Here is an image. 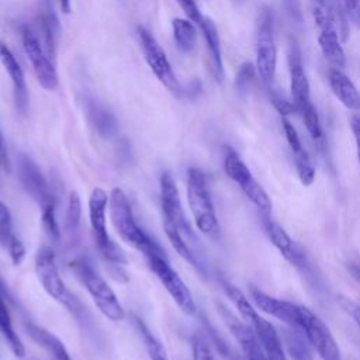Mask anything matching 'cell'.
Returning <instances> with one entry per match:
<instances>
[{
	"label": "cell",
	"mask_w": 360,
	"mask_h": 360,
	"mask_svg": "<svg viewBox=\"0 0 360 360\" xmlns=\"http://www.w3.org/2000/svg\"><path fill=\"white\" fill-rule=\"evenodd\" d=\"M108 208H110V218L111 222L120 235V238L139 250L141 253L145 255V257L153 256V255H160L166 256L165 250L149 236L146 235L142 228L138 225L129 200L127 194L115 187L110 193V200H108Z\"/></svg>",
	"instance_id": "1"
},
{
	"label": "cell",
	"mask_w": 360,
	"mask_h": 360,
	"mask_svg": "<svg viewBox=\"0 0 360 360\" xmlns=\"http://www.w3.org/2000/svg\"><path fill=\"white\" fill-rule=\"evenodd\" d=\"M187 202L198 231L211 239H217L219 236V222L211 191L205 174L197 167L187 170Z\"/></svg>",
	"instance_id": "2"
},
{
	"label": "cell",
	"mask_w": 360,
	"mask_h": 360,
	"mask_svg": "<svg viewBox=\"0 0 360 360\" xmlns=\"http://www.w3.org/2000/svg\"><path fill=\"white\" fill-rule=\"evenodd\" d=\"M69 267L76 278L84 285L86 291L90 294L91 300L104 316L114 322L122 321L125 318V311L120 304L115 292L89 260L77 257L69 263Z\"/></svg>",
	"instance_id": "3"
},
{
	"label": "cell",
	"mask_w": 360,
	"mask_h": 360,
	"mask_svg": "<svg viewBox=\"0 0 360 360\" xmlns=\"http://www.w3.org/2000/svg\"><path fill=\"white\" fill-rule=\"evenodd\" d=\"M222 288H224L225 294L228 295V298L236 307L242 319L256 332L257 338L260 339V342L263 345L267 359L269 360H287L276 328L256 312V309L253 308L250 301L245 297V294L238 287H235L233 284H231L228 281H224Z\"/></svg>",
	"instance_id": "4"
},
{
	"label": "cell",
	"mask_w": 360,
	"mask_h": 360,
	"mask_svg": "<svg viewBox=\"0 0 360 360\" xmlns=\"http://www.w3.org/2000/svg\"><path fill=\"white\" fill-rule=\"evenodd\" d=\"M108 200H110V195L101 187L93 188L89 197V221H90L94 242L100 253L114 264H124L127 262L124 253L112 242V239L107 232L105 214H107Z\"/></svg>",
	"instance_id": "5"
},
{
	"label": "cell",
	"mask_w": 360,
	"mask_h": 360,
	"mask_svg": "<svg viewBox=\"0 0 360 360\" xmlns=\"http://www.w3.org/2000/svg\"><path fill=\"white\" fill-rule=\"evenodd\" d=\"M224 170L226 176L238 184V187L243 191V194L259 208L263 215H269L271 211V200L264 191V188L259 184V181L253 177L249 167L243 163L239 155L226 148L224 156Z\"/></svg>",
	"instance_id": "6"
},
{
	"label": "cell",
	"mask_w": 360,
	"mask_h": 360,
	"mask_svg": "<svg viewBox=\"0 0 360 360\" xmlns=\"http://www.w3.org/2000/svg\"><path fill=\"white\" fill-rule=\"evenodd\" d=\"M277 68V46L274 41L273 18L269 10L260 13L256 34V70L262 82L269 87L273 84Z\"/></svg>",
	"instance_id": "7"
},
{
	"label": "cell",
	"mask_w": 360,
	"mask_h": 360,
	"mask_svg": "<svg viewBox=\"0 0 360 360\" xmlns=\"http://www.w3.org/2000/svg\"><path fill=\"white\" fill-rule=\"evenodd\" d=\"M146 260H148L149 269L162 283V285L169 292V295L174 300L179 308L187 315L195 314L197 308H195L193 294L186 285V283L181 280V277L177 274V271L172 269V266L169 264L167 256L153 255L146 257Z\"/></svg>",
	"instance_id": "8"
},
{
	"label": "cell",
	"mask_w": 360,
	"mask_h": 360,
	"mask_svg": "<svg viewBox=\"0 0 360 360\" xmlns=\"http://www.w3.org/2000/svg\"><path fill=\"white\" fill-rule=\"evenodd\" d=\"M307 340L322 360H342L340 349L325 322L309 308L300 305V325Z\"/></svg>",
	"instance_id": "9"
},
{
	"label": "cell",
	"mask_w": 360,
	"mask_h": 360,
	"mask_svg": "<svg viewBox=\"0 0 360 360\" xmlns=\"http://www.w3.org/2000/svg\"><path fill=\"white\" fill-rule=\"evenodd\" d=\"M35 271L42 288L46 291L49 297L62 302L68 308L76 300L66 288L59 269L55 260V253L51 248L42 246L35 255Z\"/></svg>",
	"instance_id": "10"
},
{
	"label": "cell",
	"mask_w": 360,
	"mask_h": 360,
	"mask_svg": "<svg viewBox=\"0 0 360 360\" xmlns=\"http://www.w3.org/2000/svg\"><path fill=\"white\" fill-rule=\"evenodd\" d=\"M138 35L141 41V46L145 55V59L155 73V76L159 79V82L173 94L180 96L181 87L179 80L176 79V75L172 70V66L169 63V59L165 53V51L160 48L155 37L145 30L143 27H138Z\"/></svg>",
	"instance_id": "11"
},
{
	"label": "cell",
	"mask_w": 360,
	"mask_h": 360,
	"mask_svg": "<svg viewBox=\"0 0 360 360\" xmlns=\"http://www.w3.org/2000/svg\"><path fill=\"white\" fill-rule=\"evenodd\" d=\"M160 205L163 212V226H173L186 238L194 236L183 211L177 184L167 172L160 176Z\"/></svg>",
	"instance_id": "12"
},
{
	"label": "cell",
	"mask_w": 360,
	"mask_h": 360,
	"mask_svg": "<svg viewBox=\"0 0 360 360\" xmlns=\"http://www.w3.org/2000/svg\"><path fill=\"white\" fill-rule=\"evenodd\" d=\"M263 228L266 235L269 236L270 242L273 246L280 252V255L294 267H297L300 271L307 274L308 277L315 278L314 274V267L302 250L300 245H297L290 235L284 231L283 226H280L277 222L269 218V215H263Z\"/></svg>",
	"instance_id": "13"
},
{
	"label": "cell",
	"mask_w": 360,
	"mask_h": 360,
	"mask_svg": "<svg viewBox=\"0 0 360 360\" xmlns=\"http://www.w3.org/2000/svg\"><path fill=\"white\" fill-rule=\"evenodd\" d=\"M21 39L24 52L32 65L38 83L45 90H55L58 86V73L39 39L28 27L21 28Z\"/></svg>",
	"instance_id": "14"
},
{
	"label": "cell",
	"mask_w": 360,
	"mask_h": 360,
	"mask_svg": "<svg viewBox=\"0 0 360 360\" xmlns=\"http://www.w3.org/2000/svg\"><path fill=\"white\" fill-rule=\"evenodd\" d=\"M17 176L22 188L41 205H46L53 201V195L44 173L37 163L27 155H18L17 158Z\"/></svg>",
	"instance_id": "15"
},
{
	"label": "cell",
	"mask_w": 360,
	"mask_h": 360,
	"mask_svg": "<svg viewBox=\"0 0 360 360\" xmlns=\"http://www.w3.org/2000/svg\"><path fill=\"white\" fill-rule=\"evenodd\" d=\"M288 70L291 100L297 108V114H301L314 104L309 94V82L307 79L301 59V49L294 39L290 41L288 46Z\"/></svg>",
	"instance_id": "16"
},
{
	"label": "cell",
	"mask_w": 360,
	"mask_h": 360,
	"mask_svg": "<svg viewBox=\"0 0 360 360\" xmlns=\"http://www.w3.org/2000/svg\"><path fill=\"white\" fill-rule=\"evenodd\" d=\"M219 312L225 319L231 333L239 343L246 360H269L260 339L257 338L256 332L246 323L239 321L228 308L219 305Z\"/></svg>",
	"instance_id": "17"
},
{
	"label": "cell",
	"mask_w": 360,
	"mask_h": 360,
	"mask_svg": "<svg viewBox=\"0 0 360 360\" xmlns=\"http://www.w3.org/2000/svg\"><path fill=\"white\" fill-rule=\"evenodd\" d=\"M250 295L255 304L266 314L283 321L291 328H298L300 325V305L292 304L290 301L278 300L270 297L269 294L263 292L256 287H250Z\"/></svg>",
	"instance_id": "18"
},
{
	"label": "cell",
	"mask_w": 360,
	"mask_h": 360,
	"mask_svg": "<svg viewBox=\"0 0 360 360\" xmlns=\"http://www.w3.org/2000/svg\"><path fill=\"white\" fill-rule=\"evenodd\" d=\"M281 125H283L288 146L294 156V163H295L298 177L304 186H311L315 180V167L312 165L309 153L302 146V142L300 139V135L295 127L285 117L281 118Z\"/></svg>",
	"instance_id": "19"
},
{
	"label": "cell",
	"mask_w": 360,
	"mask_h": 360,
	"mask_svg": "<svg viewBox=\"0 0 360 360\" xmlns=\"http://www.w3.org/2000/svg\"><path fill=\"white\" fill-rule=\"evenodd\" d=\"M0 62L11 79L15 107L21 114H25L28 110V89L25 77L15 56L13 55L10 48L3 42H0Z\"/></svg>",
	"instance_id": "20"
},
{
	"label": "cell",
	"mask_w": 360,
	"mask_h": 360,
	"mask_svg": "<svg viewBox=\"0 0 360 360\" xmlns=\"http://www.w3.org/2000/svg\"><path fill=\"white\" fill-rule=\"evenodd\" d=\"M318 44L325 59L336 69H342L346 65V55L339 39V30L336 21L318 27Z\"/></svg>",
	"instance_id": "21"
},
{
	"label": "cell",
	"mask_w": 360,
	"mask_h": 360,
	"mask_svg": "<svg viewBox=\"0 0 360 360\" xmlns=\"http://www.w3.org/2000/svg\"><path fill=\"white\" fill-rule=\"evenodd\" d=\"M329 86L336 98L349 110L360 111V91L342 69L332 68L328 72Z\"/></svg>",
	"instance_id": "22"
},
{
	"label": "cell",
	"mask_w": 360,
	"mask_h": 360,
	"mask_svg": "<svg viewBox=\"0 0 360 360\" xmlns=\"http://www.w3.org/2000/svg\"><path fill=\"white\" fill-rule=\"evenodd\" d=\"M4 297H7V291H6L1 277H0V333L6 339L10 350L14 353V356L22 357L25 354V347L13 326L11 315L7 308Z\"/></svg>",
	"instance_id": "23"
},
{
	"label": "cell",
	"mask_w": 360,
	"mask_h": 360,
	"mask_svg": "<svg viewBox=\"0 0 360 360\" xmlns=\"http://www.w3.org/2000/svg\"><path fill=\"white\" fill-rule=\"evenodd\" d=\"M86 115L93 129L103 138H111L117 132L115 117L94 100L86 101Z\"/></svg>",
	"instance_id": "24"
},
{
	"label": "cell",
	"mask_w": 360,
	"mask_h": 360,
	"mask_svg": "<svg viewBox=\"0 0 360 360\" xmlns=\"http://www.w3.org/2000/svg\"><path fill=\"white\" fill-rule=\"evenodd\" d=\"M202 31L204 39L207 42V48L210 51L211 62H212V70L218 82L222 80L224 76V68H222V53H221V44H219V35L217 25L211 18L204 17L202 21L198 25Z\"/></svg>",
	"instance_id": "25"
},
{
	"label": "cell",
	"mask_w": 360,
	"mask_h": 360,
	"mask_svg": "<svg viewBox=\"0 0 360 360\" xmlns=\"http://www.w3.org/2000/svg\"><path fill=\"white\" fill-rule=\"evenodd\" d=\"M25 329L28 332V335L39 345L42 346L48 353H51V356L55 360H72L70 354L68 353L66 347L63 346V343L51 332H48L46 329L28 322L25 323Z\"/></svg>",
	"instance_id": "26"
},
{
	"label": "cell",
	"mask_w": 360,
	"mask_h": 360,
	"mask_svg": "<svg viewBox=\"0 0 360 360\" xmlns=\"http://www.w3.org/2000/svg\"><path fill=\"white\" fill-rule=\"evenodd\" d=\"M131 322H132V326L135 328L136 333L139 335L141 340L143 342V346L148 352V356L150 360H169L167 357V353L163 347V345L156 339V336L148 329V326L143 323V321L131 314Z\"/></svg>",
	"instance_id": "27"
},
{
	"label": "cell",
	"mask_w": 360,
	"mask_h": 360,
	"mask_svg": "<svg viewBox=\"0 0 360 360\" xmlns=\"http://www.w3.org/2000/svg\"><path fill=\"white\" fill-rule=\"evenodd\" d=\"M172 28L177 48L186 53L191 52L197 42V32L193 22L184 18H174L172 21Z\"/></svg>",
	"instance_id": "28"
},
{
	"label": "cell",
	"mask_w": 360,
	"mask_h": 360,
	"mask_svg": "<svg viewBox=\"0 0 360 360\" xmlns=\"http://www.w3.org/2000/svg\"><path fill=\"white\" fill-rule=\"evenodd\" d=\"M307 342L308 340L304 338V333L300 328L284 330V343L292 360H312V354Z\"/></svg>",
	"instance_id": "29"
},
{
	"label": "cell",
	"mask_w": 360,
	"mask_h": 360,
	"mask_svg": "<svg viewBox=\"0 0 360 360\" xmlns=\"http://www.w3.org/2000/svg\"><path fill=\"white\" fill-rule=\"evenodd\" d=\"M39 27H41V32L44 35L46 53H48L49 58L55 59L56 38H58V32H59V25H58V20H56V17L53 15L52 11L51 13L45 11L44 14H41Z\"/></svg>",
	"instance_id": "30"
},
{
	"label": "cell",
	"mask_w": 360,
	"mask_h": 360,
	"mask_svg": "<svg viewBox=\"0 0 360 360\" xmlns=\"http://www.w3.org/2000/svg\"><path fill=\"white\" fill-rule=\"evenodd\" d=\"M41 224L42 229L48 235V238L53 242H59L60 239V228L56 221V212H55V202L46 204L41 207Z\"/></svg>",
	"instance_id": "31"
},
{
	"label": "cell",
	"mask_w": 360,
	"mask_h": 360,
	"mask_svg": "<svg viewBox=\"0 0 360 360\" xmlns=\"http://www.w3.org/2000/svg\"><path fill=\"white\" fill-rule=\"evenodd\" d=\"M80 217H82V201L76 191L69 193L68 200V208L65 215V228L68 232H76L80 225Z\"/></svg>",
	"instance_id": "32"
},
{
	"label": "cell",
	"mask_w": 360,
	"mask_h": 360,
	"mask_svg": "<svg viewBox=\"0 0 360 360\" xmlns=\"http://www.w3.org/2000/svg\"><path fill=\"white\" fill-rule=\"evenodd\" d=\"M255 75H256V66L252 62H245L240 65L235 77V87L239 94L242 96L248 94L250 84L255 80Z\"/></svg>",
	"instance_id": "33"
},
{
	"label": "cell",
	"mask_w": 360,
	"mask_h": 360,
	"mask_svg": "<svg viewBox=\"0 0 360 360\" xmlns=\"http://www.w3.org/2000/svg\"><path fill=\"white\" fill-rule=\"evenodd\" d=\"M15 235L13 233V224H11V214L6 204L0 201V246L6 248L10 245Z\"/></svg>",
	"instance_id": "34"
},
{
	"label": "cell",
	"mask_w": 360,
	"mask_h": 360,
	"mask_svg": "<svg viewBox=\"0 0 360 360\" xmlns=\"http://www.w3.org/2000/svg\"><path fill=\"white\" fill-rule=\"evenodd\" d=\"M269 90V97H270V101L271 104L274 105V108L283 115H290V114H297V108L292 103V100L290 101L288 98H285L280 91H277L276 89H273L271 86L267 87Z\"/></svg>",
	"instance_id": "35"
},
{
	"label": "cell",
	"mask_w": 360,
	"mask_h": 360,
	"mask_svg": "<svg viewBox=\"0 0 360 360\" xmlns=\"http://www.w3.org/2000/svg\"><path fill=\"white\" fill-rule=\"evenodd\" d=\"M336 302L360 328V305L357 302H354L352 298L342 295V294L336 297Z\"/></svg>",
	"instance_id": "36"
},
{
	"label": "cell",
	"mask_w": 360,
	"mask_h": 360,
	"mask_svg": "<svg viewBox=\"0 0 360 360\" xmlns=\"http://www.w3.org/2000/svg\"><path fill=\"white\" fill-rule=\"evenodd\" d=\"M191 350H193V360H215L210 346L198 336L193 338Z\"/></svg>",
	"instance_id": "37"
},
{
	"label": "cell",
	"mask_w": 360,
	"mask_h": 360,
	"mask_svg": "<svg viewBox=\"0 0 360 360\" xmlns=\"http://www.w3.org/2000/svg\"><path fill=\"white\" fill-rule=\"evenodd\" d=\"M177 3L181 7V10L186 13V15L190 18V21L200 25V22L202 21L204 17L201 15L195 0H177Z\"/></svg>",
	"instance_id": "38"
},
{
	"label": "cell",
	"mask_w": 360,
	"mask_h": 360,
	"mask_svg": "<svg viewBox=\"0 0 360 360\" xmlns=\"http://www.w3.org/2000/svg\"><path fill=\"white\" fill-rule=\"evenodd\" d=\"M7 250H8V255H10V259L13 262V264L18 266L22 262L24 256H25V246H24V243L17 236H14L13 240L10 242V245L7 246Z\"/></svg>",
	"instance_id": "39"
},
{
	"label": "cell",
	"mask_w": 360,
	"mask_h": 360,
	"mask_svg": "<svg viewBox=\"0 0 360 360\" xmlns=\"http://www.w3.org/2000/svg\"><path fill=\"white\" fill-rule=\"evenodd\" d=\"M343 11L360 28V0H340Z\"/></svg>",
	"instance_id": "40"
},
{
	"label": "cell",
	"mask_w": 360,
	"mask_h": 360,
	"mask_svg": "<svg viewBox=\"0 0 360 360\" xmlns=\"http://www.w3.org/2000/svg\"><path fill=\"white\" fill-rule=\"evenodd\" d=\"M214 336V335H212ZM214 342H215V345H217V347L219 349V352L222 353V356L224 357H226L228 360H243L239 354H236L221 338H218V336H214Z\"/></svg>",
	"instance_id": "41"
},
{
	"label": "cell",
	"mask_w": 360,
	"mask_h": 360,
	"mask_svg": "<svg viewBox=\"0 0 360 360\" xmlns=\"http://www.w3.org/2000/svg\"><path fill=\"white\" fill-rule=\"evenodd\" d=\"M350 128H352V132H353V136H354L357 156H359V162H360V117L359 115H352L350 117Z\"/></svg>",
	"instance_id": "42"
},
{
	"label": "cell",
	"mask_w": 360,
	"mask_h": 360,
	"mask_svg": "<svg viewBox=\"0 0 360 360\" xmlns=\"http://www.w3.org/2000/svg\"><path fill=\"white\" fill-rule=\"evenodd\" d=\"M0 167L3 169H10V165H8V159H7V150H6V145H4V139H3V135L0 132Z\"/></svg>",
	"instance_id": "43"
},
{
	"label": "cell",
	"mask_w": 360,
	"mask_h": 360,
	"mask_svg": "<svg viewBox=\"0 0 360 360\" xmlns=\"http://www.w3.org/2000/svg\"><path fill=\"white\" fill-rule=\"evenodd\" d=\"M347 269H349L350 274L353 276V278H356V280L360 283V266H357V264H349Z\"/></svg>",
	"instance_id": "44"
},
{
	"label": "cell",
	"mask_w": 360,
	"mask_h": 360,
	"mask_svg": "<svg viewBox=\"0 0 360 360\" xmlns=\"http://www.w3.org/2000/svg\"><path fill=\"white\" fill-rule=\"evenodd\" d=\"M59 6L62 13L69 14L70 13V0H59Z\"/></svg>",
	"instance_id": "45"
}]
</instances>
